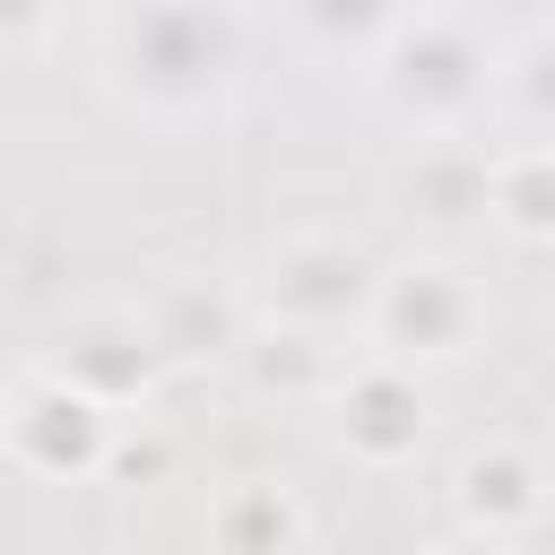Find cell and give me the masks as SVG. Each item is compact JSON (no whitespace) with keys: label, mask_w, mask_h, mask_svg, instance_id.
I'll return each mask as SVG.
<instances>
[{"label":"cell","mask_w":555,"mask_h":555,"mask_svg":"<svg viewBox=\"0 0 555 555\" xmlns=\"http://www.w3.org/2000/svg\"><path fill=\"white\" fill-rule=\"evenodd\" d=\"M468 503H477V512H486V503H494V512H520L529 486H520L512 460H477V468H468Z\"/></svg>","instance_id":"2"},{"label":"cell","mask_w":555,"mask_h":555,"mask_svg":"<svg viewBox=\"0 0 555 555\" xmlns=\"http://www.w3.org/2000/svg\"><path fill=\"white\" fill-rule=\"evenodd\" d=\"M347 434H364L373 451H390V442H408L416 425H408V390H390V382H364V399H356V416H347Z\"/></svg>","instance_id":"1"}]
</instances>
